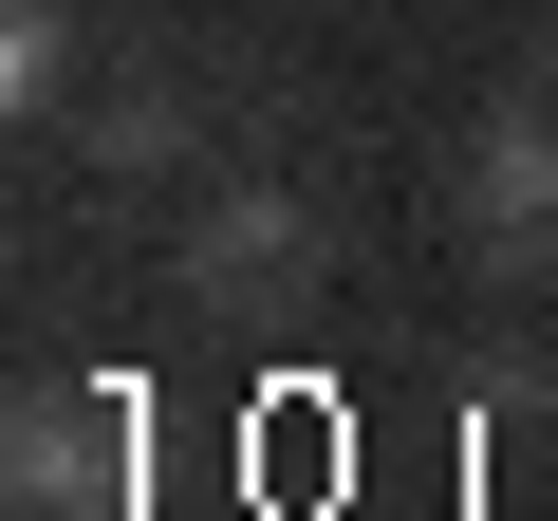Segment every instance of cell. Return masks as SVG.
<instances>
[{
    "label": "cell",
    "instance_id": "1",
    "mask_svg": "<svg viewBox=\"0 0 558 521\" xmlns=\"http://www.w3.org/2000/svg\"><path fill=\"white\" fill-rule=\"evenodd\" d=\"M428 223L465 242V280H484V299H558V94L465 112L447 168H428Z\"/></svg>",
    "mask_w": 558,
    "mask_h": 521
},
{
    "label": "cell",
    "instance_id": "2",
    "mask_svg": "<svg viewBox=\"0 0 558 521\" xmlns=\"http://www.w3.org/2000/svg\"><path fill=\"white\" fill-rule=\"evenodd\" d=\"M168 280H186V317H299V299L336 280V223L279 186V168H242V186H205V205H186Z\"/></svg>",
    "mask_w": 558,
    "mask_h": 521
},
{
    "label": "cell",
    "instance_id": "3",
    "mask_svg": "<svg viewBox=\"0 0 558 521\" xmlns=\"http://www.w3.org/2000/svg\"><path fill=\"white\" fill-rule=\"evenodd\" d=\"M0 484H20V521H112L131 502V391H20L0 410Z\"/></svg>",
    "mask_w": 558,
    "mask_h": 521
},
{
    "label": "cell",
    "instance_id": "4",
    "mask_svg": "<svg viewBox=\"0 0 558 521\" xmlns=\"http://www.w3.org/2000/svg\"><path fill=\"white\" fill-rule=\"evenodd\" d=\"M75 168H94V186H168V168H186V94H168V75H94V94H75Z\"/></svg>",
    "mask_w": 558,
    "mask_h": 521
},
{
    "label": "cell",
    "instance_id": "5",
    "mask_svg": "<svg viewBox=\"0 0 558 521\" xmlns=\"http://www.w3.org/2000/svg\"><path fill=\"white\" fill-rule=\"evenodd\" d=\"M94 94V0H0V112H75Z\"/></svg>",
    "mask_w": 558,
    "mask_h": 521
},
{
    "label": "cell",
    "instance_id": "6",
    "mask_svg": "<svg viewBox=\"0 0 558 521\" xmlns=\"http://www.w3.org/2000/svg\"><path fill=\"white\" fill-rule=\"evenodd\" d=\"M521 94H558V20H539V38H521Z\"/></svg>",
    "mask_w": 558,
    "mask_h": 521
}]
</instances>
